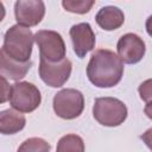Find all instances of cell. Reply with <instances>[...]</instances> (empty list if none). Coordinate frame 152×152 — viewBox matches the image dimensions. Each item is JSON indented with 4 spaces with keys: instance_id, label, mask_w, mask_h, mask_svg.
Listing matches in <instances>:
<instances>
[{
    "instance_id": "obj_4",
    "label": "cell",
    "mask_w": 152,
    "mask_h": 152,
    "mask_svg": "<svg viewBox=\"0 0 152 152\" xmlns=\"http://www.w3.org/2000/svg\"><path fill=\"white\" fill-rule=\"evenodd\" d=\"M42 96L38 88L30 82H17L11 88L10 103L21 113L33 112L40 104Z\"/></svg>"
},
{
    "instance_id": "obj_15",
    "label": "cell",
    "mask_w": 152,
    "mask_h": 152,
    "mask_svg": "<svg viewBox=\"0 0 152 152\" xmlns=\"http://www.w3.org/2000/svg\"><path fill=\"white\" fill-rule=\"evenodd\" d=\"M18 152H50V144L42 138H30L19 146Z\"/></svg>"
},
{
    "instance_id": "obj_21",
    "label": "cell",
    "mask_w": 152,
    "mask_h": 152,
    "mask_svg": "<svg viewBox=\"0 0 152 152\" xmlns=\"http://www.w3.org/2000/svg\"><path fill=\"white\" fill-rule=\"evenodd\" d=\"M146 31L152 37V15H150L146 20Z\"/></svg>"
},
{
    "instance_id": "obj_17",
    "label": "cell",
    "mask_w": 152,
    "mask_h": 152,
    "mask_svg": "<svg viewBox=\"0 0 152 152\" xmlns=\"http://www.w3.org/2000/svg\"><path fill=\"white\" fill-rule=\"evenodd\" d=\"M140 99L145 102L152 101V78L144 81L138 88Z\"/></svg>"
},
{
    "instance_id": "obj_10",
    "label": "cell",
    "mask_w": 152,
    "mask_h": 152,
    "mask_svg": "<svg viewBox=\"0 0 152 152\" xmlns=\"http://www.w3.org/2000/svg\"><path fill=\"white\" fill-rule=\"evenodd\" d=\"M70 38L77 57L83 58L95 46V34L88 23L74 25L70 28Z\"/></svg>"
},
{
    "instance_id": "obj_1",
    "label": "cell",
    "mask_w": 152,
    "mask_h": 152,
    "mask_svg": "<svg viewBox=\"0 0 152 152\" xmlns=\"http://www.w3.org/2000/svg\"><path fill=\"white\" fill-rule=\"evenodd\" d=\"M124 64L119 56L107 49H97L93 52L87 66L89 81L99 88L116 86L122 77Z\"/></svg>"
},
{
    "instance_id": "obj_16",
    "label": "cell",
    "mask_w": 152,
    "mask_h": 152,
    "mask_svg": "<svg viewBox=\"0 0 152 152\" xmlns=\"http://www.w3.org/2000/svg\"><path fill=\"white\" fill-rule=\"evenodd\" d=\"M95 4V1L93 0H64L62 1V5L63 7L69 11V12H72V13H78V14H83V13H87L89 12V10L93 7V5Z\"/></svg>"
},
{
    "instance_id": "obj_20",
    "label": "cell",
    "mask_w": 152,
    "mask_h": 152,
    "mask_svg": "<svg viewBox=\"0 0 152 152\" xmlns=\"http://www.w3.org/2000/svg\"><path fill=\"white\" fill-rule=\"evenodd\" d=\"M144 112H145V114L152 120V101H150V102H147V104L145 106V109H144Z\"/></svg>"
},
{
    "instance_id": "obj_3",
    "label": "cell",
    "mask_w": 152,
    "mask_h": 152,
    "mask_svg": "<svg viewBox=\"0 0 152 152\" xmlns=\"http://www.w3.org/2000/svg\"><path fill=\"white\" fill-rule=\"evenodd\" d=\"M93 115L95 120L107 127L121 125L127 118V107L115 97H99L94 102Z\"/></svg>"
},
{
    "instance_id": "obj_18",
    "label": "cell",
    "mask_w": 152,
    "mask_h": 152,
    "mask_svg": "<svg viewBox=\"0 0 152 152\" xmlns=\"http://www.w3.org/2000/svg\"><path fill=\"white\" fill-rule=\"evenodd\" d=\"M11 88H12V86H8V83L6 81V77L1 76V103H4L7 99L10 100Z\"/></svg>"
},
{
    "instance_id": "obj_8",
    "label": "cell",
    "mask_w": 152,
    "mask_h": 152,
    "mask_svg": "<svg viewBox=\"0 0 152 152\" xmlns=\"http://www.w3.org/2000/svg\"><path fill=\"white\" fill-rule=\"evenodd\" d=\"M14 14L19 25L36 26L45 14V5L40 0H19L14 4Z\"/></svg>"
},
{
    "instance_id": "obj_2",
    "label": "cell",
    "mask_w": 152,
    "mask_h": 152,
    "mask_svg": "<svg viewBox=\"0 0 152 152\" xmlns=\"http://www.w3.org/2000/svg\"><path fill=\"white\" fill-rule=\"evenodd\" d=\"M33 40L34 36L31 30L17 24L6 31L1 50L11 58L25 63L30 61Z\"/></svg>"
},
{
    "instance_id": "obj_5",
    "label": "cell",
    "mask_w": 152,
    "mask_h": 152,
    "mask_svg": "<svg viewBox=\"0 0 152 152\" xmlns=\"http://www.w3.org/2000/svg\"><path fill=\"white\" fill-rule=\"evenodd\" d=\"M83 108L84 97L82 93L76 89H63L53 97V110L62 119H75L82 114Z\"/></svg>"
},
{
    "instance_id": "obj_14",
    "label": "cell",
    "mask_w": 152,
    "mask_h": 152,
    "mask_svg": "<svg viewBox=\"0 0 152 152\" xmlns=\"http://www.w3.org/2000/svg\"><path fill=\"white\" fill-rule=\"evenodd\" d=\"M56 152H84V142L80 135L66 134L59 139Z\"/></svg>"
},
{
    "instance_id": "obj_12",
    "label": "cell",
    "mask_w": 152,
    "mask_h": 152,
    "mask_svg": "<svg viewBox=\"0 0 152 152\" xmlns=\"http://www.w3.org/2000/svg\"><path fill=\"white\" fill-rule=\"evenodd\" d=\"M95 19L101 28L106 31H112L119 28L124 24L125 15L120 8L115 6H106L97 12Z\"/></svg>"
},
{
    "instance_id": "obj_9",
    "label": "cell",
    "mask_w": 152,
    "mask_h": 152,
    "mask_svg": "<svg viewBox=\"0 0 152 152\" xmlns=\"http://www.w3.org/2000/svg\"><path fill=\"white\" fill-rule=\"evenodd\" d=\"M116 48L120 59L127 64L140 62L145 55V43L134 33L124 34L119 39Z\"/></svg>"
},
{
    "instance_id": "obj_7",
    "label": "cell",
    "mask_w": 152,
    "mask_h": 152,
    "mask_svg": "<svg viewBox=\"0 0 152 152\" xmlns=\"http://www.w3.org/2000/svg\"><path fill=\"white\" fill-rule=\"evenodd\" d=\"M71 74V62L68 58H64L61 62L51 63L40 57L39 63V76L42 81L52 87L58 88L62 87Z\"/></svg>"
},
{
    "instance_id": "obj_19",
    "label": "cell",
    "mask_w": 152,
    "mask_h": 152,
    "mask_svg": "<svg viewBox=\"0 0 152 152\" xmlns=\"http://www.w3.org/2000/svg\"><path fill=\"white\" fill-rule=\"evenodd\" d=\"M140 139L146 144V146L152 151V127L150 129H147L144 134L140 135Z\"/></svg>"
},
{
    "instance_id": "obj_13",
    "label": "cell",
    "mask_w": 152,
    "mask_h": 152,
    "mask_svg": "<svg viewBox=\"0 0 152 152\" xmlns=\"http://www.w3.org/2000/svg\"><path fill=\"white\" fill-rule=\"evenodd\" d=\"M26 119L19 112L6 109L0 113V132L2 134H14L25 127Z\"/></svg>"
},
{
    "instance_id": "obj_11",
    "label": "cell",
    "mask_w": 152,
    "mask_h": 152,
    "mask_svg": "<svg viewBox=\"0 0 152 152\" xmlns=\"http://www.w3.org/2000/svg\"><path fill=\"white\" fill-rule=\"evenodd\" d=\"M31 65H32L31 61L21 63L7 56L2 50L0 51V72L1 76L4 77H7L13 81H18L25 77Z\"/></svg>"
},
{
    "instance_id": "obj_6",
    "label": "cell",
    "mask_w": 152,
    "mask_h": 152,
    "mask_svg": "<svg viewBox=\"0 0 152 152\" xmlns=\"http://www.w3.org/2000/svg\"><path fill=\"white\" fill-rule=\"evenodd\" d=\"M40 52V57L51 63L61 62L65 58V44L59 33L50 30H40L34 34Z\"/></svg>"
}]
</instances>
